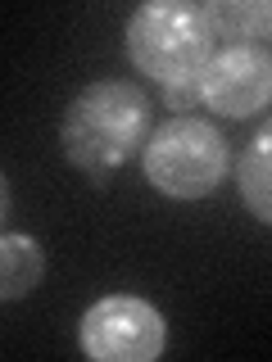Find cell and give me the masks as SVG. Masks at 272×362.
<instances>
[{
    "label": "cell",
    "mask_w": 272,
    "mask_h": 362,
    "mask_svg": "<svg viewBox=\"0 0 272 362\" xmlns=\"http://www.w3.org/2000/svg\"><path fill=\"white\" fill-rule=\"evenodd\" d=\"M196 95L222 118H254L272 100V54L264 45H218L200 73Z\"/></svg>",
    "instance_id": "obj_5"
},
{
    "label": "cell",
    "mask_w": 272,
    "mask_h": 362,
    "mask_svg": "<svg viewBox=\"0 0 272 362\" xmlns=\"http://www.w3.org/2000/svg\"><path fill=\"white\" fill-rule=\"evenodd\" d=\"M236 181H241V199L264 226H272V122L259 127V136L245 145L241 163H236Z\"/></svg>",
    "instance_id": "obj_7"
},
{
    "label": "cell",
    "mask_w": 272,
    "mask_h": 362,
    "mask_svg": "<svg viewBox=\"0 0 272 362\" xmlns=\"http://www.w3.org/2000/svg\"><path fill=\"white\" fill-rule=\"evenodd\" d=\"M41 272H45V254L32 235L9 231L5 240H0V294H5V299L32 294V286L41 281Z\"/></svg>",
    "instance_id": "obj_8"
},
{
    "label": "cell",
    "mask_w": 272,
    "mask_h": 362,
    "mask_svg": "<svg viewBox=\"0 0 272 362\" xmlns=\"http://www.w3.org/2000/svg\"><path fill=\"white\" fill-rule=\"evenodd\" d=\"M204 18L213 28V41L227 45H259V37H272V0H213L204 5Z\"/></svg>",
    "instance_id": "obj_6"
},
{
    "label": "cell",
    "mask_w": 272,
    "mask_h": 362,
    "mask_svg": "<svg viewBox=\"0 0 272 362\" xmlns=\"http://www.w3.org/2000/svg\"><path fill=\"white\" fill-rule=\"evenodd\" d=\"M145 181L168 199H204L222 186L232 150L222 132L204 118H168L159 132H150L141 150Z\"/></svg>",
    "instance_id": "obj_3"
},
{
    "label": "cell",
    "mask_w": 272,
    "mask_h": 362,
    "mask_svg": "<svg viewBox=\"0 0 272 362\" xmlns=\"http://www.w3.org/2000/svg\"><path fill=\"white\" fill-rule=\"evenodd\" d=\"M150 141V100L132 82H91L73 95L60 118V145L73 168L105 186L113 168H123Z\"/></svg>",
    "instance_id": "obj_1"
},
{
    "label": "cell",
    "mask_w": 272,
    "mask_h": 362,
    "mask_svg": "<svg viewBox=\"0 0 272 362\" xmlns=\"http://www.w3.org/2000/svg\"><path fill=\"white\" fill-rule=\"evenodd\" d=\"M123 45L136 73H145L164 90H196L204 64L213 59V28L204 18V5L186 0H150L128 18Z\"/></svg>",
    "instance_id": "obj_2"
},
{
    "label": "cell",
    "mask_w": 272,
    "mask_h": 362,
    "mask_svg": "<svg viewBox=\"0 0 272 362\" xmlns=\"http://www.w3.org/2000/svg\"><path fill=\"white\" fill-rule=\"evenodd\" d=\"M77 344L91 362H150L164 354L168 326L154 303L136 294H109L82 313Z\"/></svg>",
    "instance_id": "obj_4"
}]
</instances>
